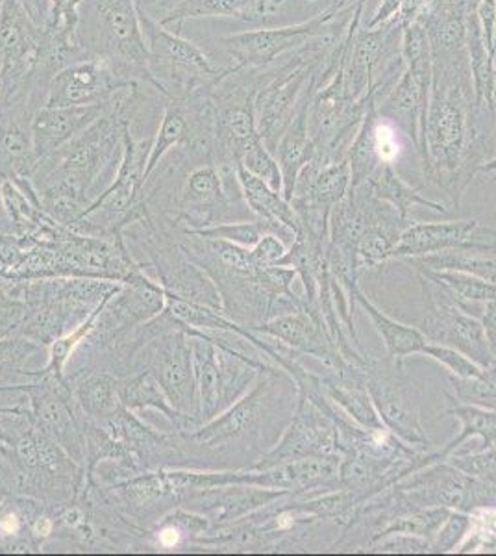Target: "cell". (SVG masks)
Listing matches in <instances>:
<instances>
[{
  "mask_svg": "<svg viewBox=\"0 0 496 556\" xmlns=\"http://www.w3.org/2000/svg\"><path fill=\"white\" fill-rule=\"evenodd\" d=\"M78 41L89 56L104 58L133 83L151 86L136 0H84Z\"/></svg>",
  "mask_w": 496,
  "mask_h": 556,
  "instance_id": "3957f363",
  "label": "cell"
},
{
  "mask_svg": "<svg viewBox=\"0 0 496 556\" xmlns=\"http://www.w3.org/2000/svg\"><path fill=\"white\" fill-rule=\"evenodd\" d=\"M119 397L120 405L126 410H156L162 416L169 419L175 432L186 434L193 432L201 424L193 417L183 416L170 405L169 399L165 395L164 390L157 384V380L152 377L151 371L147 369H133L132 374L120 377L119 379Z\"/></svg>",
  "mask_w": 496,
  "mask_h": 556,
  "instance_id": "ac0fdd59",
  "label": "cell"
},
{
  "mask_svg": "<svg viewBox=\"0 0 496 556\" xmlns=\"http://www.w3.org/2000/svg\"><path fill=\"white\" fill-rule=\"evenodd\" d=\"M252 258L259 267L277 266L278 262L288 253L285 241L277 235H265L256 245L251 249Z\"/></svg>",
  "mask_w": 496,
  "mask_h": 556,
  "instance_id": "836d02e7",
  "label": "cell"
},
{
  "mask_svg": "<svg viewBox=\"0 0 496 556\" xmlns=\"http://www.w3.org/2000/svg\"><path fill=\"white\" fill-rule=\"evenodd\" d=\"M374 112L367 115L364 128L359 130L358 138L354 139V143L348 151V165H351L352 186L356 188L359 184H364L367 178L371 177L372 172L380 165L377 151H374Z\"/></svg>",
  "mask_w": 496,
  "mask_h": 556,
  "instance_id": "83f0119b",
  "label": "cell"
},
{
  "mask_svg": "<svg viewBox=\"0 0 496 556\" xmlns=\"http://www.w3.org/2000/svg\"><path fill=\"white\" fill-rule=\"evenodd\" d=\"M374 151H377L380 164H393L400 147L396 139L395 128L390 123H374Z\"/></svg>",
  "mask_w": 496,
  "mask_h": 556,
  "instance_id": "e575fe53",
  "label": "cell"
},
{
  "mask_svg": "<svg viewBox=\"0 0 496 556\" xmlns=\"http://www.w3.org/2000/svg\"><path fill=\"white\" fill-rule=\"evenodd\" d=\"M252 2L254 0H183L182 7L165 17L162 25L175 33H182L186 21L201 17H236L245 21Z\"/></svg>",
  "mask_w": 496,
  "mask_h": 556,
  "instance_id": "d4e9b609",
  "label": "cell"
},
{
  "mask_svg": "<svg viewBox=\"0 0 496 556\" xmlns=\"http://www.w3.org/2000/svg\"><path fill=\"white\" fill-rule=\"evenodd\" d=\"M421 273V277L428 280H434L437 285L443 286L463 311L471 314L469 304L489 303L496 299V285L485 280V278L476 277L471 273L454 271V269H430L424 266H411Z\"/></svg>",
  "mask_w": 496,
  "mask_h": 556,
  "instance_id": "603a6c76",
  "label": "cell"
},
{
  "mask_svg": "<svg viewBox=\"0 0 496 556\" xmlns=\"http://www.w3.org/2000/svg\"><path fill=\"white\" fill-rule=\"evenodd\" d=\"M183 0H136L139 12L145 13L152 20L162 21L169 17L170 13L182 7Z\"/></svg>",
  "mask_w": 496,
  "mask_h": 556,
  "instance_id": "d590c367",
  "label": "cell"
},
{
  "mask_svg": "<svg viewBox=\"0 0 496 556\" xmlns=\"http://www.w3.org/2000/svg\"><path fill=\"white\" fill-rule=\"evenodd\" d=\"M480 223L467 222L411 223L404 228L396 241L391 258H421L428 254L445 251H469V253H496L495 245H485L476 240Z\"/></svg>",
  "mask_w": 496,
  "mask_h": 556,
  "instance_id": "5bb4252c",
  "label": "cell"
},
{
  "mask_svg": "<svg viewBox=\"0 0 496 556\" xmlns=\"http://www.w3.org/2000/svg\"><path fill=\"white\" fill-rule=\"evenodd\" d=\"M484 172H496V159L487 165H480Z\"/></svg>",
  "mask_w": 496,
  "mask_h": 556,
  "instance_id": "7bdbcfd3",
  "label": "cell"
},
{
  "mask_svg": "<svg viewBox=\"0 0 496 556\" xmlns=\"http://www.w3.org/2000/svg\"><path fill=\"white\" fill-rule=\"evenodd\" d=\"M236 177H238L239 190H241L246 208L251 210L252 214L264 222L282 223L295 235L298 232V228H301L298 215L291 206L290 201H285L282 191L272 190L264 180H259L258 177L246 172L241 164L236 167Z\"/></svg>",
  "mask_w": 496,
  "mask_h": 556,
  "instance_id": "44dd1931",
  "label": "cell"
},
{
  "mask_svg": "<svg viewBox=\"0 0 496 556\" xmlns=\"http://www.w3.org/2000/svg\"><path fill=\"white\" fill-rule=\"evenodd\" d=\"M76 405L89 421L101 424L123 408L119 397V377L104 367L84 366L65 374Z\"/></svg>",
  "mask_w": 496,
  "mask_h": 556,
  "instance_id": "e0dca14e",
  "label": "cell"
},
{
  "mask_svg": "<svg viewBox=\"0 0 496 556\" xmlns=\"http://www.w3.org/2000/svg\"><path fill=\"white\" fill-rule=\"evenodd\" d=\"M400 235H403V230L395 227L367 228V232L361 236V240L356 245L358 271L382 266L387 260H391V254H393V249H395Z\"/></svg>",
  "mask_w": 496,
  "mask_h": 556,
  "instance_id": "4316f807",
  "label": "cell"
},
{
  "mask_svg": "<svg viewBox=\"0 0 496 556\" xmlns=\"http://www.w3.org/2000/svg\"><path fill=\"white\" fill-rule=\"evenodd\" d=\"M308 67L304 62L283 67L269 84L259 88L254 97V117L259 138L270 152L295 117L296 97L308 80Z\"/></svg>",
  "mask_w": 496,
  "mask_h": 556,
  "instance_id": "7c38bea8",
  "label": "cell"
},
{
  "mask_svg": "<svg viewBox=\"0 0 496 556\" xmlns=\"http://www.w3.org/2000/svg\"><path fill=\"white\" fill-rule=\"evenodd\" d=\"M454 417H458L463 430L454 442L448 443L445 450L441 451V458L450 455L454 450H458L461 443L467 442L471 437H480L485 445L491 447L496 442V410H485L480 406L458 405L448 410Z\"/></svg>",
  "mask_w": 496,
  "mask_h": 556,
  "instance_id": "484cf974",
  "label": "cell"
},
{
  "mask_svg": "<svg viewBox=\"0 0 496 556\" xmlns=\"http://www.w3.org/2000/svg\"><path fill=\"white\" fill-rule=\"evenodd\" d=\"M164 308V286L149 277L143 267H139L126 282H123L119 290L107 299L101 316L94 323L93 332L78 349H86L89 354L102 351L123 336L141 327L143 323L160 316Z\"/></svg>",
  "mask_w": 496,
  "mask_h": 556,
  "instance_id": "52a82bcc",
  "label": "cell"
},
{
  "mask_svg": "<svg viewBox=\"0 0 496 556\" xmlns=\"http://www.w3.org/2000/svg\"><path fill=\"white\" fill-rule=\"evenodd\" d=\"M308 112L309 99L306 96L301 108L296 110L290 127L283 132L282 138L278 141L277 149L272 152L278 165H280V172H282V195L285 197V201L293 199L298 175L317 154V147H315L314 139L308 132Z\"/></svg>",
  "mask_w": 496,
  "mask_h": 556,
  "instance_id": "d6986e66",
  "label": "cell"
},
{
  "mask_svg": "<svg viewBox=\"0 0 496 556\" xmlns=\"http://www.w3.org/2000/svg\"><path fill=\"white\" fill-rule=\"evenodd\" d=\"M39 104L26 101L0 104V178L12 182H28L39 159L31 138V117Z\"/></svg>",
  "mask_w": 496,
  "mask_h": 556,
  "instance_id": "4fadbf2b",
  "label": "cell"
},
{
  "mask_svg": "<svg viewBox=\"0 0 496 556\" xmlns=\"http://www.w3.org/2000/svg\"><path fill=\"white\" fill-rule=\"evenodd\" d=\"M487 146H489V151L487 152H489L491 156H496V127L493 134H491L489 143H487Z\"/></svg>",
  "mask_w": 496,
  "mask_h": 556,
  "instance_id": "b9f144b4",
  "label": "cell"
},
{
  "mask_svg": "<svg viewBox=\"0 0 496 556\" xmlns=\"http://www.w3.org/2000/svg\"><path fill=\"white\" fill-rule=\"evenodd\" d=\"M421 354H427L430 358L440 362L441 366H445L454 377L471 379V377H482L485 374V369L474 364L469 356L459 353L458 349L448 348V345L428 342Z\"/></svg>",
  "mask_w": 496,
  "mask_h": 556,
  "instance_id": "1f68e13d",
  "label": "cell"
},
{
  "mask_svg": "<svg viewBox=\"0 0 496 556\" xmlns=\"http://www.w3.org/2000/svg\"><path fill=\"white\" fill-rule=\"evenodd\" d=\"M348 298H351L352 304L358 303L367 312V316L371 317L372 325L382 338L383 345L387 349V356H391V358L404 361L406 356H411V354H421L422 349L427 348V343L430 342L427 336L422 334L421 329H415V327L404 325V323L396 321L387 314H383L377 304L372 303L371 299L359 290V286L352 288Z\"/></svg>",
  "mask_w": 496,
  "mask_h": 556,
  "instance_id": "ffe728a7",
  "label": "cell"
},
{
  "mask_svg": "<svg viewBox=\"0 0 496 556\" xmlns=\"http://www.w3.org/2000/svg\"><path fill=\"white\" fill-rule=\"evenodd\" d=\"M112 102V101H110ZM106 104H91V106H41L31 117V138L38 159H44L71 139L82 134L91 127L94 121L106 114Z\"/></svg>",
  "mask_w": 496,
  "mask_h": 556,
  "instance_id": "2e32d148",
  "label": "cell"
},
{
  "mask_svg": "<svg viewBox=\"0 0 496 556\" xmlns=\"http://www.w3.org/2000/svg\"><path fill=\"white\" fill-rule=\"evenodd\" d=\"M333 13H338V8L328 10L321 17L302 25L233 34V36L220 38V45L236 60L233 67L254 70V67L270 64L275 58L282 56L283 52L295 49L296 45H302V41H306L311 36H317L325 23L332 20Z\"/></svg>",
  "mask_w": 496,
  "mask_h": 556,
  "instance_id": "8fae6325",
  "label": "cell"
},
{
  "mask_svg": "<svg viewBox=\"0 0 496 556\" xmlns=\"http://www.w3.org/2000/svg\"><path fill=\"white\" fill-rule=\"evenodd\" d=\"M51 17L44 26V33L67 43L80 45L78 25L82 13L84 0H51ZM82 47V45H80Z\"/></svg>",
  "mask_w": 496,
  "mask_h": 556,
  "instance_id": "f546056e",
  "label": "cell"
},
{
  "mask_svg": "<svg viewBox=\"0 0 496 556\" xmlns=\"http://www.w3.org/2000/svg\"><path fill=\"white\" fill-rule=\"evenodd\" d=\"M239 164L243 165L246 172L252 173L254 177L264 180L272 190L282 191L283 180L280 165H278L275 154L265 147L262 139L254 141V143L246 149Z\"/></svg>",
  "mask_w": 496,
  "mask_h": 556,
  "instance_id": "4dcf8cb0",
  "label": "cell"
},
{
  "mask_svg": "<svg viewBox=\"0 0 496 556\" xmlns=\"http://www.w3.org/2000/svg\"><path fill=\"white\" fill-rule=\"evenodd\" d=\"M283 375L278 367H265L256 384L233 403L230 408L202 424L193 432L180 434L182 440L183 466L188 460L202 456L251 455L258 453L259 458L280 440V434L269 429L272 421V401L288 392L282 384ZM258 458V460H259Z\"/></svg>",
  "mask_w": 496,
  "mask_h": 556,
  "instance_id": "7a4b0ae2",
  "label": "cell"
},
{
  "mask_svg": "<svg viewBox=\"0 0 496 556\" xmlns=\"http://www.w3.org/2000/svg\"><path fill=\"white\" fill-rule=\"evenodd\" d=\"M478 521H482V523L491 527L493 531H496V510H480V519Z\"/></svg>",
  "mask_w": 496,
  "mask_h": 556,
  "instance_id": "60d3db41",
  "label": "cell"
},
{
  "mask_svg": "<svg viewBox=\"0 0 496 556\" xmlns=\"http://www.w3.org/2000/svg\"><path fill=\"white\" fill-rule=\"evenodd\" d=\"M365 382L377 406L385 429L408 445H428V437L419 416V401L411 382L403 374V364L387 356V361L367 358Z\"/></svg>",
  "mask_w": 496,
  "mask_h": 556,
  "instance_id": "ba28073f",
  "label": "cell"
},
{
  "mask_svg": "<svg viewBox=\"0 0 496 556\" xmlns=\"http://www.w3.org/2000/svg\"><path fill=\"white\" fill-rule=\"evenodd\" d=\"M321 388L322 393L332 401L333 405L340 406L341 410L345 412V416L351 417L352 421H356L361 429L369 432L385 429L367 386L340 384V382L321 379Z\"/></svg>",
  "mask_w": 496,
  "mask_h": 556,
  "instance_id": "cb8c5ba5",
  "label": "cell"
},
{
  "mask_svg": "<svg viewBox=\"0 0 496 556\" xmlns=\"http://www.w3.org/2000/svg\"><path fill=\"white\" fill-rule=\"evenodd\" d=\"M21 4L25 8L26 15L34 21V25L44 28L51 17V0H21Z\"/></svg>",
  "mask_w": 496,
  "mask_h": 556,
  "instance_id": "8d00e7d4",
  "label": "cell"
},
{
  "mask_svg": "<svg viewBox=\"0 0 496 556\" xmlns=\"http://www.w3.org/2000/svg\"><path fill=\"white\" fill-rule=\"evenodd\" d=\"M471 527V518L466 516V514H448V518L443 521V525H441L437 532L432 536L430 549L437 551V553H446V551L458 547L459 542L466 538Z\"/></svg>",
  "mask_w": 496,
  "mask_h": 556,
  "instance_id": "d6a6232c",
  "label": "cell"
},
{
  "mask_svg": "<svg viewBox=\"0 0 496 556\" xmlns=\"http://www.w3.org/2000/svg\"><path fill=\"white\" fill-rule=\"evenodd\" d=\"M424 312H422V334L430 342L458 349L482 369L496 367V356L491 348L484 323L459 306L458 301L434 280L421 277Z\"/></svg>",
  "mask_w": 496,
  "mask_h": 556,
  "instance_id": "8992f818",
  "label": "cell"
},
{
  "mask_svg": "<svg viewBox=\"0 0 496 556\" xmlns=\"http://www.w3.org/2000/svg\"><path fill=\"white\" fill-rule=\"evenodd\" d=\"M23 390L28 397L34 425L86 469L88 445L84 432V416L76 405L67 380L43 375L36 382L23 384Z\"/></svg>",
  "mask_w": 496,
  "mask_h": 556,
  "instance_id": "9c48e42d",
  "label": "cell"
},
{
  "mask_svg": "<svg viewBox=\"0 0 496 556\" xmlns=\"http://www.w3.org/2000/svg\"><path fill=\"white\" fill-rule=\"evenodd\" d=\"M467 147L466 115L454 102H437L427 112L421 151L430 156L437 175L458 172Z\"/></svg>",
  "mask_w": 496,
  "mask_h": 556,
  "instance_id": "9a60e30c",
  "label": "cell"
},
{
  "mask_svg": "<svg viewBox=\"0 0 496 556\" xmlns=\"http://www.w3.org/2000/svg\"><path fill=\"white\" fill-rule=\"evenodd\" d=\"M0 232H13V225L8 217L7 208H4V201H2V193H0ZM15 235V232H13Z\"/></svg>",
  "mask_w": 496,
  "mask_h": 556,
  "instance_id": "ab89813d",
  "label": "cell"
},
{
  "mask_svg": "<svg viewBox=\"0 0 496 556\" xmlns=\"http://www.w3.org/2000/svg\"><path fill=\"white\" fill-rule=\"evenodd\" d=\"M136 84L139 83H133L104 58L86 56L58 71L49 84L44 106L106 104L119 91Z\"/></svg>",
  "mask_w": 496,
  "mask_h": 556,
  "instance_id": "30bf717a",
  "label": "cell"
},
{
  "mask_svg": "<svg viewBox=\"0 0 496 556\" xmlns=\"http://www.w3.org/2000/svg\"><path fill=\"white\" fill-rule=\"evenodd\" d=\"M364 184L369 188L372 195L383 201V203L391 204L408 222L409 212L415 206H427V208L435 210L441 214L448 212L443 204L430 201V199L422 197L419 191L404 182L403 178L398 177L395 169H393V164L378 165L371 177L367 178Z\"/></svg>",
  "mask_w": 496,
  "mask_h": 556,
  "instance_id": "7402d4cb",
  "label": "cell"
},
{
  "mask_svg": "<svg viewBox=\"0 0 496 556\" xmlns=\"http://www.w3.org/2000/svg\"><path fill=\"white\" fill-rule=\"evenodd\" d=\"M139 99V84L123 89L110 102L106 114L91 127L71 139L67 146L39 160L30 178L39 203L67 197L88 210L89 204L102 195L119 172L125 130L132 123Z\"/></svg>",
  "mask_w": 496,
  "mask_h": 556,
  "instance_id": "6da1fadb",
  "label": "cell"
},
{
  "mask_svg": "<svg viewBox=\"0 0 496 556\" xmlns=\"http://www.w3.org/2000/svg\"><path fill=\"white\" fill-rule=\"evenodd\" d=\"M454 393L463 405L480 406L485 410H496V367L485 369L482 377H450Z\"/></svg>",
  "mask_w": 496,
  "mask_h": 556,
  "instance_id": "f1b7e54d",
  "label": "cell"
},
{
  "mask_svg": "<svg viewBox=\"0 0 496 556\" xmlns=\"http://www.w3.org/2000/svg\"><path fill=\"white\" fill-rule=\"evenodd\" d=\"M196 329L176 327L152 338L139 349L133 369H147L157 380L170 405L183 416L201 424V405L196 390L195 364L191 332ZM202 425V424H201Z\"/></svg>",
  "mask_w": 496,
  "mask_h": 556,
  "instance_id": "5b68a950",
  "label": "cell"
},
{
  "mask_svg": "<svg viewBox=\"0 0 496 556\" xmlns=\"http://www.w3.org/2000/svg\"><path fill=\"white\" fill-rule=\"evenodd\" d=\"M139 12V10H138ZM147 49L151 88L167 99H188L207 93L217 86L228 70L215 67L199 45L182 38V34L139 12Z\"/></svg>",
  "mask_w": 496,
  "mask_h": 556,
  "instance_id": "277c9868",
  "label": "cell"
},
{
  "mask_svg": "<svg viewBox=\"0 0 496 556\" xmlns=\"http://www.w3.org/2000/svg\"><path fill=\"white\" fill-rule=\"evenodd\" d=\"M482 323H484L485 332L489 338L491 348L496 356V299L485 303L484 316H482Z\"/></svg>",
  "mask_w": 496,
  "mask_h": 556,
  "instance_id": "f35d334b",
  "label": "cell"
},
{
  "mask_svg": "<svg viewBox=\"0 0 496 556\" xmlns=\"http://www.w3.org/2000/svg\"><path fill=\"white\" fill-rule=\"evenodd\" d=\"M26 306H15V308H4L0 311V338L2 336L13 334L20 330L21 321L25 317Z\"/></svg>",
  "mask_w": 496,
  "mask_h": 556,
  "instance_id": "74e56055",
  "label": "cell"
}]
</instances>
